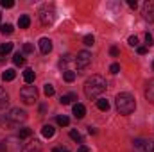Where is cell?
<instances>
[{"label": "cell", "mask_w": 154, "mask_h": 152, "mask_svg": "<svg viewBox=\"0 0 154 152\" xmlns=\"http://www.w3.org/2000/svg\"><path fill=\"white\" fill-rule=\"evenodd\" d=\"M106 79L100 75H91L90 79H86L84 82V95L88 99H97L100 93L106 91Z\"/></svg>", "instance_id": "obj_1"}, {"label": "cell", "mask_w": 154, "mask_h": 152, "mask_svg": "<svg viewBox=\"0 0 154 152\" xmlns=\"http://www.w3.org/2000/svg\"><path fill=\"white\" fill-rule=\"evenodd\" d=\"M115 106L120 114H131L136 109V102L131 93H118L115 99Z\"/></svg>", "instance_id": "obj_2"}, {"label": "cell", "mask_w": 154, "mask_h": 152, "mask_svg": "<svg viewBox=\"0 0 154 152\" xmlns=\"http://www.w3.org/2000/svg\"><path fill=\"white\" fill-rule=\"evenodd\" d=\"M5 120H7V123H11V125H20L22 122L27 120V113H25L23 109H20V108H13L9 113L5 114Z\"/></svg>", "instance_id": "obj_3"}, {"label": "cell", "mask_w": 154, "mask_h": 152, "mask_svg": "<svg viewBox=\"0 0 154 152\" xmlns=\"http://www.w3.org/2000/svg\"><path fill=\"white\" fill-rule=\"evenodd\" d=\"M20 97H22V100H23L25 104H34L36 99H38V90H36V86H25V88H22V90H20Z\"/></svg>", "instance_id": "obj_4"}, {"label": "cell", "mask_w": 154, "mask_h": 152, "mask_svg": "<svg viewBox=\"0 0 154 152\" xmlns=\"http://www.w3.org/2000/svg\"><path fill=\"white\" fill-rule=\"evenodd\" d=\"M39 20H41V23L43 25H52L54 22H56V9L50 5H45L41 11H39Z\"/></svg>", "instance_id": "obj_5"}, {"label": "cell", "mask_w": 154, "mask_h": 152, "mask_svg": "<svg viewBox=\"0 0 154 152\" xmlns=\"http://www.w3.org/2000/svg\"><path fill=\"white\" fill-rule=\"evenodd\" d=\"M75 65H77V70L88 68V66L91 65V54H90L88 50H81L75 57Z\"/></svg>", "instance_id": "obj_6"}, {"label": "cell", "mask_w": 154, "mask_h": 152, "mask_svg": "<svg viewBox=\"0 0 154 152\" xmlns=\"http://www.w3.org/2000/svg\"><path fill=\"white\" fill-rule=\"evenodd\" d=\"M142 14L147 22H154V0H147L142 7Z\"/></svg>", "instance_id": "obj_7"}, {"label": "cell", "mask_w": 154, "mask_h": 152, "mask_svg": "<svg viewBox=\"0 0 154 152\" xmlns=\"http://www.w3.org/2000/svg\"><path fill=\"white\" fill-rule=\"evenodd\" d=\"M145 99L154 104V79H151L149 82H147V88H145Z\"/></svg>", "instance_id": "obj_8"}, {"label": "cell", "mask_w": 154, "mask_h": 152, "mask_svg": "<svg viewBox=\"0 0 154 152\" xmlns=\"http://www.w3.org/2000/svg\"><path fill=\"white\" fill-rule=\"evenodd\" d=\"M39 50H41V54H48L52 50V41L48 38H41L39 39Z\"/></svg>", "instance_id": "obj_9"}, {"label": "cell", "mask_w": 154, "mask_h": 152, "mask_svg": "<svg viewBox=\"0 0 154 152\" xmlns=\"http://www.w3.org/2000/svg\"><path fill=\"white\" fill-rule=\"evenodd\" d=\"M54 132H56V129H54V125H50V123H47V125L41 127V134H43L45 138H52Z\"/></svg>", "instance_id": "obj_10"}, {"label": "cell", "mask_w": 154, "mask_h": 152, "mask_svg": "<svg viewBox=\"0 0 154 152\" xmlns=\"http://www.w3.org/2000/svg\"><path fill=\"white\" fill-rule=\"evenodd\" d=\"M18 25H20V29H29V25H31V18H29L27 14H22V16L18 18Z\"/></svg>", "instance_id": "obj_11"}, {"label": "cell", "mask_w": 154, "mask_h": 152, "mask_svg": "<svg viewBox=\"0 0 154 152\" xmlns=\"http://www.w3.org/2000/svg\"><path fill=\"white\" fill-rule=\"evenodd\" d=\"M74 114H75L77 118H84V114H86V108H84L82 104H74Z\"/></svg>", "instance_id": "obj_12"}, {"label": "cell", "mask_w": 154, "mask_h": 152, "mask_svg": "<svg viewBox=\"0 0 154 152\" xmlns=\"http://www.w3.org/2000/svg\"><path fill=\"white\" fill-rule=\"evenodd\" d=\"M34 77H36V74H34V70H31V68H27V70L23 72V81H25L27 84L34 82Z\"/></svg>", "instance_id": "obj_13"}, {"label": "cell", "mask_w": 154, "mask_h": 152, "mask_svg": "<svg viewBox=\"0 0 154 152\" xmlns=\"http://www.w3.org/2000/svg\"><path fill=\"white\" fill-rule=\"evenodd\" d=\"M72 100H77V95H75V93H68V95H63L59 102H61L63 106H68V104H70Z\"/></svg>", "instance_id": "obj_14"}, {"label": "cell", "mask_w": 154, "mask_h": 152, "mask_svg": "<svg viewBox=\"0 0 154 152\" xmlns=\"http://www.w3.org/2000/svg\"><path fill=\"white\" fill-rule=\"evenodd\" d=\"M13 63H14L16 66H23V65H25V57H23V54L16 52V54L13 56Z\"/></svg>", "instance_id": "obj_15"}, {"label": "cell", "mask_w": 154, "mask_h": 152, "mask_svg": "<svg viewBox=\"0 0 154 152\" xmlns=\"http://www.w3.org/2000/svg\"><path fill=\"white\" fill-rule=\"evenodd\" d=\"M7 102H9V97H7L5 90L0 86V109H2V108H5V106H7Z\"/></svg>", "instance_id": "obj_16"}, {"label": "cell", "mask_w": 154, "mask_h": 152, "mask_svg": "<svg viewBox=\"0 0 154 152\" xmlns=\"http://www.w3.org/2000/svg\"><path fill=\"white\" fill-rule=\"evenodd\" d=\"M13 50V43H2L0 45V56H7Z\"/></svg>", "instance_id": "obj_17"}, {"label": "cell", "mask_w": 154, "mask_h": 152, "mask_svg": "<svg viewBox=\"0 0 154 152\" xmlns=\"http://www.w3.org/2000/svg\"><path fill=\"white\" fill-rule=\"evenodd\" d=\"M97 108H99L100 111H108V109H109V102H108L106 99H99V100H97Z\"/></svg>", "instance_id": "obj_18"}, {"label": "cell", "mask_w": 154, "mask_h": 152, "mask_svg": "<svg viewBox=\"0 0 154 152\" xmlns=\"http://www.w3.org/2000/svg\"><path fill=\"white\" fill-rule=\"evenodd\" d=\"M56 120H57V123H59L61 127H66V125H70V118H68V116H65V114H59Z\"/></svg>", "instance_id": "obj_19"}, {"label": "cell", "mask_w": 154, "mask_h": 152, "mask_svg": "<svg viewBox=\"0 0 154 152\" xmlns=\"http://www.w3.org/2000/svg\"><path fill=\"white\" fill-rule=\"evenodd\" d=\"M13 31H14V27H13L11 23H4V25L0 27V32H2V34H13Z\"/></svg>", "instance_id": "obj_20"}, {"label": "cell", "mask_w": 154, "mask_h": 152, "mask_svg": "<svg viewBox=\"0 0 154 152\" xmlns=\"http://www.w3.org/2000/svg\"><path fill=\"white\" fill-rule=\"evenodd\" d=\"M14 77H16V72H14V70H5V72L2 74V79H4V81H13Z\"/></svg>", "instance_id": "obj_21"}, {"label": "cell", "mask_w": 154, "mask_h": 152, "mask_svg": "<svg viewBox=\"0 0 154 152\" xmlns=\"http://www.w3.org/2000/svg\"><path fill=\"white\" fill-rule=\"evenodd\" d=\"M70 138H72L74 141L82 143V136H81V132H79V131H75V129H72V131H70Z\"/></svg>", "instance_id": "obj_22"}, {"label": "cell", "mask_w": 154, "mask_h": 152, "mask_svg": "<svg viewBox=\"0 0 154 152\" xmlns=\"http://www.w3.org/2000/svg\"><path fill=\"white\" fill-rule=\"evenodd\" d=\"M31 134H32V131H31V129H29V127H23V129H22V131H20V132H18V136H20V138H22V140H23V138H29V136H31Z\"/></svg>", "instance_id": "obj_23"}, {"label": "cell", "mask_w": 154, "mask_h": 152, "mask_svg": "<svg viewBox=\"0 0 154 152\" xmlns=\"http://www.w3.org/2000/svg\"><path fill=\"white\" fill-rule=\"evenodd\" d=\"M143 152H154V141H145L143 147H142Z\"/></svg>", "instance_id": "obj_24"}, {"label": "cell", "mask_w": 154, "mask_h": 152, "mask_svg": "<svg viewBox=\"0 0 154 152\" xmlns=\"http://www.w3.org/2000/svg\"><path fill=\"white\" fill-rule=\"evenodd\" d=\"M43 91H45V95H47V97H52V95L56 93V90H54V86H52V84H45V90H43Z\"/></svg>", "instance_id": "obj_25"}, {"label": "cell", "mask_w": 154, "mask_h": 152, "mask_svg": "<svg viewBox=\"0 0 154 152\" xmlns=\"http://www.w3.org/2000/svg\"><path fill=\"white\" fill-rule=\"evenodd\" d=\"M65 81H66V82H72V81H74V79H75V72H70V70H65Z\"/></svg>", "instance_id": "obj_26"}, {"label": "cell", "mask_w": 154, "mask_h": 152, "mask_svg": "<svg viewBox=\"0 0 154 152\" xmlns=\"http://www.w3.org/2000/svg\"><path fill=\"white\" fill-rule=\"evenodd\" d=\"M152 45H154V39H152V36L147 32V34H145V48H151Z\"/></svg>", "instance_id": "obj_27"}, {"label": "cell", "mask_w": 154, "mask_h": 152, "mask_svg": "<svg viewBox=\"0 0 154 152\" xmlns=\"http://www.w3.org/2000/svg\"><path fill=\"white\" fill-rule=\"evenodd\" d=\"M0 5L5 7V9H11V7H14V2H13V0H2Z\"/></svg>", "instance_id": "obj_28"}, {"label": "cell", "mask_w": 154, "mask_h": 152, "mask_svg": "<svg viewBox=\"0 0 154 152\" xmlns=\"http://www.w3.org/2000/svg\"><path fill=\"white\" fill-rule=\"evenodd\" d=\"M82 41H84V45H88V47H91V45L95 43V38H93L91 34H88V36H84V39H82Z\"/></svg>", "instance_id": "obj_29"}, {"label": "cell", "mask_w": 154, "mask_h": 152, "mask_svg": "<svg viewBox=\"0 0 154 152\" xmlns=\"http://www.w3.org/2000/svg\"><path fill=\"white\" fill-rule=\"evenodd\" d=\"M23 52H25V54H31V52H34V47H32V43H23Z\"/></svg>", "instance_id": "obj_30"}, {"label": "cell", "mask_w": 154, "mask_h": 152, "mask_svg": "<svg viewBox=\"0 0 154 152\" xmlns=\"http://www.w3.org/2000/svg\"><path fill=\"white\" fill-rule=\"evenodd\" d=\"M109 72H111L113 75H115V74H118V72H120V65H118V63H113V65L109 66Z\"/></svg>", "instance_id": "obj_31"}, {"label": "cell", "mask_w": 154, "mask_h": 152, "mask_svg": "<svg viewBox=\"0 0 154 152\" xmlns=\"http://www.w3.org/2000/svg\"><path fill=\"white\" fill-rule=\"evenodd\" d=\"M127 41H129V45H131V47H138V38H136V36H131Z\"/></svg>", "instance_id": "obj_32"}, {"label": "cell", "mask_w": 154, "mask_h": 152, "mask_svg": "<svg viewBox=\"0 0 154 152\" xmlns=\"http://www.w3.org/2000/svg\"><path fill=\"white\" fill-rule=\"evenodd\" d=\"M68 61H70L68 57H65V59H61V61H59V66H61V68H65V66L68 65Z\"/></svg>", "instance_id": "obj_33"}, {"label": "cell", "mask_w": 154, "mask_h": 152, "mask_svg": "<svg viewBox=\"0 0 154 152\" xmlns=\"http://www.w3.org/2000/svg\"><path fill=\"white\" fill-rule=\"evenodd\" d=\"M143 143H145L143 140H134V147H138V149H142V147H143Z\"/></svg>", "instance_id": "obj_34"}, {"label": "cell", "mask_w": 154, "mask_h": 152, "mask_svg": "<svg viewBox=\"0 0 154 152\" xmlns=\"http://www.w3.org/2000/svg\"><path fill=\"white\" fill-rule=\"evenodd\" d=\"M109 54H111L113 57H116V56H118V48H116V47H111V48H109Z\"/></svg>", "instance_id": "obj_35"}, {"label": "cell", "mask_w": 154, "mask_h": 152, "mask_svg": "<svg viewBox=\"0 0 154 152\" xmlns=\"http://www.w3.org/2000/svg\"><path fill=\"white\" fill-rule=\"evenodd\" d=\"M127 4H129V7H131V9H136V7H138V4H136V0H129Z\"/></svg>", "instance_id": "obj_36"}, {"label": "cell", "mask_w": 154, "mask_h": 152, "mask_svg": "<svg viewBox=\"0 0 154 152\" xmlns=\"http://www.w3.org/2000/svg\"><path fill=\"white\" fill-rule=\"evenodd\" d=\"M147 50H149V48H145V47H138V54H140V56L147 54Z\"/></svg>", "instance_id": "obj_37"}, {"label": "cell", "mask_w": 154, "mask_h": 152, "mask_svg": "<svg viewBox=\"0 0 154 152\" xmlns=\"http://www.w3.org/2000/svg\"><path fill=\"white\" fill-rule=\"evenodd\" d=\"M77 152H90V149H88L86 145H81V147L77 149Z\"/></svg>", "instance_id": "obj_38"}, {"label": "cell", "mask_w": 154, "mask_h": 152, "mask_svg": "<svg viewBox=\"0 0 154 152\" xmlns=\"http://www.w3.org/2000/svg\"><path fill=\"white\" fill-rule=\"evenodd\" d=\"M52 152H70V150H68V149H59V147H56Z\"/></svg>", "instance_id": "obj_39"}, {"label": "cell", "mask_w": 154, "mask_h": 152, "mask_svg": "<svg viewBox=\"0 0 154 152\" xmlns=\"http://www.w3.org/2000/svg\"><path fill=\"white\" fill-rule=\"evenodd\" d=\"M152 70H154V61H152Z\"/></svg>", "instance_id": "obj_40"}, {"label": "cell", "mask_w": 154, "mask_h": 152, "mask_svg": "<svg viewBox=\"0 0 154 152\" xmlns=\"http://www.w3.org/2000/svg\"><path fill=\"white\" fill-rule=\"evenodd\" d=\"M0 16H2V14H0Z\"/></svg>", "instance_id": "obj_41"}]
</instances>
